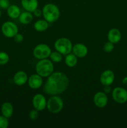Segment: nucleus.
Instances as JSON below:
<instances>
[{"mask_svg": "<svg viewBox=\"0 0 127 128\" xmlns=\"http://www.w3.org/2000/svg\"><path fill=\"white\" fill-rule=\"evenodd\" d=\"M69 80L67 75L62 72H52L46 80L44 85L43 91L51 96L59 95L67 89Z\"/></svg>", "mask_w": 127, "mask_h": 128, "instance_id": "f257e3e1", "label": "nucleus"}, {"mask_svg": "<svg viewBox=\"0 0 127 128\" xmlns=\"http://www.w3.org/2000/svg\"><path fill=\"white\" fill-rule=\"evenodd\" d=\"M42 15L45 20L49 23L54 22L60 17V10L57 6L53 3L46 4L42 10Z\"/></svg>", "mask_w": 127, "mask_h": 128, "instance_id": "f03ea898", "label": "nucleus"}, {"mask_svg": "<svg viewBox=\"0 0 127 128\" xmlns=\"http://www.w3.org/2000/svg\"><path fill=\"white\" fill-rule=\"evenodd\" d=\"M54 69L52 61L47 58L40 60L36 65V73L42 78L49 76L54 72Z\"/></svg>", "mask_w": 127, "mask_h": 128, "instance_id": "7ed1b4c3", "label": "nucleus"}, {"mask_svg": "<svg viewBox=\"0 0 127 128\" xmlns=\"http://www.w3.org/2000/svg\"><path fill=\"white\" fill-rule=\"evenodd\" d=\"M64 107V101L61 97L57 95H54L47 101V106L48 111L53 114L59 113L62 111Z\"/></svg>", "mask_w": 127, "mask_h": 128, "instance_id": "20e7f679", "label": "nucleus"}, {"mask_svg": "<svg viewBox=\"0 0 127 128\" xmlns=\"http://www.w3.org/2000/svg\"><path fill=\"white\" fill-rule=\"evenodd\" d=\"M72 47V42L66 38H61L56 40L54 43V48L56 51L62 55H67L70 53Z\"/></svg>", "mask_w": 127, "mask_h": 128, "instance_id": "39448f33", "label": "nucleus"}, {"mask_svg": "<svg viewBox=\"0 0 127 128\" xmlns=\"http://www.w3.org/2000/svg\"><path fill=\"white\" fill-rule=\"evenodd\" d=\"M51 52L52 51L51 48L48 45L46 44L41 43L37 45L34 48L33 55L37 60H43L49 57Z\"/></svg>", "mask_w": 127, "mask_h": 128, "instance_id": "423d86ee", "label": "nucleus"}, {"mask_svg": "<svg viewBox=\"0 0 127 128\" xmlns=\"http://www.w3.org/2000/svg\"><path fill=\"white\" fill-rule=\"evenodd\" d=\"M1 32L2 34L7 38H14L18 33L19 29L17 25L12 21H6L1 26Z\"/></svg>", "mask_w": 127, "mask_h": 128, "instance_id": "0eeeda50", "label": "nucleus"}, {"mask_svg": "<svg viewBox=\"0 0 127 128\" xmlns=\"http://www.w3.org/2000/svg\"><path fill=\"white\" fill-rule=\"evenodd\" d=\"M112 96L117 103L123 104L127 101V91L123 88L117 87L113 89Z\"/></svg>", "mask_w": 127, "mask_h": 128, "instance_id": "6e6552de", "label": "nucleus"}, {"mask_svg": "<svg viewBox=\"0 0 127 128\" xmlns=\"http://www.w3.org/2000/svg\"><path fill=\"white\" fill-rule=\"evenodd\" d=\"M32 102L34 108L39 111L45 110L47 106L46 99L42 94H37L35 95L32 98Z\"/></svg>", "mask_w": 127, "mask_h": 128, "instance_id": "1a4fd4ad", "label": "nucleus"}, {"mask_svg": "<svg viewBox=\"0 0 127 128\" xmlns=\"http://www.w3.org/2000/svg\"><path fill=\"white\" fill-rule=\"evenodd\" d=\"M108 96L104 92L99 91L95 94L93 96V102L97 107L103 108L105 107L108 103Z\"/></svg>", "mask_w": 127, "mask_h": 128, "instance_id": "9d476101", "label": "nucleus"}, {"mask_svg": "<svg viewBox=\"0 0 127 128\" xmlns=\"http://www.w3.org/2000/svg\"><path fill=\"white\" fill-rule=\"evenodd\" d=\"M115 80V74L112 70H105L101 74L100 81L104 86H110Z\"/></svg>", "mask_w": 127, "mask_h": 128, "instance_id": "9b49d317", "label": "nucleus"}, {"mask_svg": "<svg viewBox=\"0 0 127 128\" xmlns=\"http://www.w3.org/2000/svg\"><path fill=\"white\" fill-rule=\"evenodd\" d=\"M27 83L31 89L37 90L42 86L43 84V79L38 74H34L28 78Z\"/></svg>", "mask_w": 127, "mask_h": 128, "instance_id": "f8f14e48", "label": "nucleus"}, {"mask_svg": "<svg viewBox=\"0 0 127 128\" xmlns=\"http://www.w3.org/2000/svg\"><path fill=\"white\" fill-rule=\"evenodd\" d=\"M72 52L77 58H82L87 56L88 53V48L85 45L82 43H77L72 47Z\"/></svg>", "mask_w": 127, "mask_h": 128, "instance_id": "ddd939ff", "label": "nucleus"}, {"mask_svg": "<svg viewBox=\"0 0 127 128\" xmlns=\"http://www.w3.org/2000/svg\"><path fill=\"white\" fill-rule=\"evenodd\" d=\"M28 76L27 73L23 71H19L15 73L13 77V81L17 86H22L27 82Z\"/></svg>", "mask_w": 127, "mask_h": 128, "instance_id": "4468645a", "label": "nucleus"}, {"mask_svg": "<svg viewBox=\"0 0 127 128\" xmlns=\"http://www.w3.org/2000/svg\"><path fill=\"white\" fill-rule=\"evenodd\" d=\"M21 5L26 11L33 12L38 7L37 0H21Z\"/></svg>", "mask_w": 127, "mask_h": 128, "instance_id": "2eb2a0df", "label": "nucleus"}, {"mask_svg": "<svg viewBox=\"0 0 127 128\" xmlns=\"http://www.w3.org/2000/svg\"><path fill=\"white\" fill-rule=\"evenodd\" d=\"M108 41L113 44L118 43L122 38V34L119 30L117 28H112L108 31L107 35Z\"/></svg>", "mask_w": 127, "mask_h": 128, "instance_id": "dca6fc26", "label": "nucleus"}, {"mask_svg": "<svg viewBox=\"0 0 127 128\" xmlns=\"http://www.w3.org/2000/svg\"><path fill=\"white\" fill-rule=\"evenodd\" d=\"M1 112L2 116L7 118H9L13 114L14 108L12 104L9 102H4L1 107Z\"/></svg>", "mask_w": 127, "mask_h": 128, "instance_id": "f3484780", "label": "nucleus"}, {"mask_svg": "<svg viewBox=\"0 0 127 128\" xmlns=\"http://www.w3.org/2000/svg\"><path fill=\"white\" fill-rule=\"evenodd\" d=\"M21 13V10L16 4L10 5L8 8L7 9V15L9 17L12 19L18 18Z\"/></svg>", "mask_w": 127, "mask_h": 128, "instance_id": "a211bd4d", "label": "nucleus"}, {"mask_svg": "<svg viewBox=\"0 0 127 128\" xmlns=\"http://www.w3.org/2000/svg\"><path fill=\"white\" fill-rule=\"evenodd\" d=\"M18 19L20 23L22 24H28L33 20V15L31 12L26 11L24 12H21Z\"/></svg>", "mask_w": 127, "mask_h": 128, "instance_id": "6ab92c4d", "label": "nucleus"}, {"mask_svg": "<svg viewBox=\"0 0 127 128\" xmlns=\"http://www.w3.org/2000/svg\"><path fill=\"white\" fill-rule=\"evenodd\" d=\"M34 28L38 32H42L47 30L49 28V22L46 20H39L34 24Z\"/></svg>", "mask_w": 127, "mask_h": 128, "instance_id": "aec40b11", "label": "nucleus"}, {"mask_svg": "<svg viewBox=\"0 0 127 128\" xmlns=\"http://www.w3.org/2000/svg\"><path fill=\"white\" fill-rule=\"evenodd\" d=\"M77 62H78V59L73 53L68 54L65 58V63L68 67H74L77 64Z\"/></svg>", "mask_w": 127, "mask_h": 128, "instance_id": "412c9836", "label": "nucleus"}, {"mask_svg": "<svg viewBox=\"0 0 127 128\" xmlns=\"http://www.w3.org/2000/svg\"><path fill=\"white\" fill-rule=\"evenodd\" d=\"M51 60L54 62H60L62 60V54L57 51L51 52L49 56Z\"/></svg>", "mask_w": 127, "mask_h": 128, "instance_id": "4be33fe9", "label": "nucleus"}, {"mask_svg": "<svg viewBox=\"0 0 127 128\" xmlns=\"http://www.w3.org/2000/svg\"><path fill=\"white\" fill-rule=\"evenodd\" d=\"M9 61L8 54L4 51L0 52V65H5Z\"/></svg>", "mask_w": 127, "mask_h": 128, "instance_id": "5701e85b", "label": "nucleus"}, {"mask_svg": "<svg viewBox=\"0 0 127 128\" xmlns=\"http://www.w3.org/2000/svg\"><path fill=\"white\" fill-rule=\"evenodd\" d=\"M9 126L8 118L2 115L0 116V128H7Z\"/></svg>", "mask_w": 127, "mask_h": 128, "instance_id": "b1692460", "label": "nucleus"}, {"mask_svg": "<svg viewBox=\"0 0 127 128\" xmlns=\"http://www.w3.org/2000/svg\"><path fill=\"white\" fill-rule=\"evenodd\" d=\"M104 51H105L106 52H110L114 49V44L112 43V42L108 41L106 43H105V44L103 45V48Z\"/></svg>", "mask_w": 127, "mask_h": 128, "instance_id": "393cba45", "label": "nucleus"}, {"mask_svg": "<svg viewBox=\"0 0 127 128\" xmlns=\"http://www.w3.org/2000/svg\"><path fill=\"white\" fill-rule=\"evenodd\" d=\"M29 117L31 120H37V118L39 117V111H37L36 109L31 111L29 114Z\"/></svg>", "mask_w": 127, "mask_h": 128, "instance_id": "a878e982", "label": "nucleus"}, {"mask_svg": "<svg viewBox=\"0 0 127 128\" xmlns=\"http://www.w3.org/2000/svg\"><path fill=\"white\" fill-rule=\"evenodd\" d=\"M10 6L9 0H0V8L3 10H7Z\"/></svg>", "mask_w": 127, "mask_h": 128, "instance_id": "bb28decb", "label": "nucleus"}, {"mask_svg": "<svg viewBox=\"0 0 127 128\" xmlns=\"http://www.w3.org/2000/svg\"><path fill=\"white\" fill-rule=\"evenodd\" d=\"M14 40L15 42H17V43H20L24 40V36L21 34L17 33L14 36Z\"/></svg>", "mask_w": 127, "mask_h": 128, "instance_id": "cd10ccee", "label": "nucleus"}, {"mask_svg": "<svg viewBox=\"0 0 127 128\" xmlns=\"http://www.w3.org/2000/svg\"><path fill=\"white\" fill-rule=\"evenodd\" d=\"M33 13H34V15L36 17H40V16L42 14V11L40 10H39V9H37V8L34 11Z\"/></svg>", "mask_w": 127, "mask_h": 128, "instance_id": "c85d7f7f", "label": "nucleus"}, {"mask_svg": "<svg viewBox=\"0 0 127 128\" xmlns=\"http://www.w3.org/2000/svg\"><path fill=\"white\" fill-rule=\"evenodd\" d=\"M111 91V88L110 87V86H105L104 88V92L107 93H109Z\"/></svg>", "mask_w": 127, "mask_h": 128, "instance_id": "c756f323", "label": "nucleus"}, {"mask_svg": "<svg viewBox=\"0 0 127 128\" xmlns=\"http://www.w3.org/2000/svg\"><path fill=\"white\" fill-rule=\"evenodd\" d=\"M122 82H123L124 84H127V76H125V77L123 79Z\"/></svg>", "mask_w": 127, "mask_h": 128, "instance_id": "7c9ffc66", "label": "nucleus"}, {"mask_svg": "<svg viewBox=\"0 0 127 128\" xmlns=\"http://www.w3.org/2000/svg\"><path fill=\"white\" fill-rule=\"evenodd\" d=\"M1 17V10H0V18Z\"/></svg>", "mask_w": 127, "mask_h": 128, "instance_id": "2f4dec72", "label": "nucleus"}]
</instances>
